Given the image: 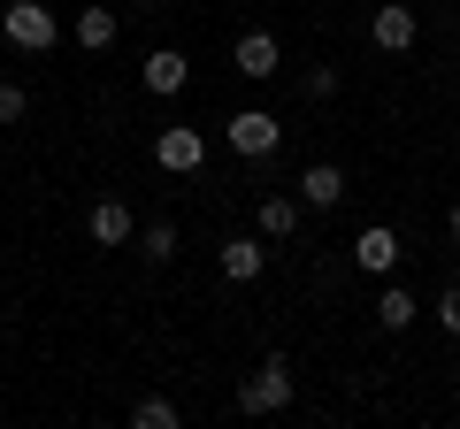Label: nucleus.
Masks as SVG:
<instances>
[{
    "mask_svg": "<svg viewBox=\"0 0 460 429\" xmlns=\"http://www.w3.org/2000/svg\"><path fill=\"white\" fill-rule=\"evenodd\" d=\"M0 39L23 54H54L62 47V23H54V8H39V0H8L0 8Z\"/></svg>",
    "mask_w": 460,
    "mask_h": 429,
    "instance_id": "obj_1",
    "label": "nucleus"
},
{
    "mask_svg": "<svg viewBox=\"0 0 460 429\" xmlns=\"http://www.w3.org/2000/svg\"><path fill=\"white\" fill-rule=\"evenodd\" d=\"M77 47L84 54H108L115 47V8H77Z\"/></svg>",
    "mask_w": 460,
    "mask_h": 429,
    "instance_id": "obj_12",
    "label": "nucleus"
},
{
    "mask_svg": "<svg viewBox=\"0 0 460 429\" xmlns=\"http://www.w3.org/2000/svg\"><path fill=\"white\" fill-rule=\"evenodd\" d=\"M292 192H299V207H338V199H345V169L338 162H314V169H299V184H292Z\"/></svg>",
    "mask_w": 460,
    "mask_h": 429,
    "instance_id": "obj_9",
    "label": "nucleus"
},
{
    "mask_svg": "<svg viewBox=\"0 0 460 429\" xmlns=\"http://www.w3.org/2000/svg\"><path fill=\"white\" fill-rule=\"evenodd\" d=\"M138 8H146V0H138Z\"/></svg>",
    "mask_w": 460,
    "mask_h": 429,
    "instance_id": "obj_21",
    "label": "nucleus"
},
{
    "mask_svg": "<svg viewBox=\"0 0 460 429\" xmlns=\"http://www.w3.org/2000/svg\"><path fill=\"white\" fill-rule=\"evenodd\" d=\"M284 407H292V368L284 361H261L238 383V414H284Z\"/></svg>",
    "mask_w": 460,
    "mask_h": 429,
    "instance_id": "obj_3",
    "label": "nucleus"
},
{
    "mask_svg": "<svg viewBox=\"0 0 460 429\" xmlns=\"http://www.w3.org/2000/svg\"><path fill=\"white\" fill-rule=\"evenodd\" d=\"M414 314H422V307H414V292H399V284H384V299H376V322H384V330H407Z\"/></svg>",
    "mask_w": 460,
    "mask_h": 429,
    "instance_id": "obj_14",
    "label": "nucleus"
},
{
    "mask_svg": "<svg viewBox=\"0 0 460 429\" xmlns=\"http://www.w3.org/2000/svg\"><path fill=\"white\" fill-rule=\"evenodd\" d=\"M138 77H146V92H154V100H177L184 84H192V62H184L177 47H154L146 62H138Z\"/></svg>",
    "mask_w": 460,
    "mask_h": 429,
    "instance_id": "obj_8",
    "label": "nucleus"
},
{
    "mask_svg": "<svg viewBox=\"0 0 460 429\" xmlns=\"http://www.w3.org/2000/svg\"><path fill=\"white\" fill-rule=\"evenodd\" d=\"M292 231H299V199L261 192V238H292Z\"/></svg>",
    "mask_w": 460,
    "mask_h": 429,
    "instance_id": "obj_13",
    "label": "nucleus"
},
{
    "mask_svg": "<svg viewBox=\"0 0 460 429\" xmlns=\"http://www.w3.org/2000/svg\"><path fill=\"white\" fill-rule=\"evenodd\" d=\"M131 422H138V429H177L184 414L169 407V398H138V407H131Z\"/></svg>",
    "mask_w": 460,
    "mask_h": 429,
    "instance_id": "obj_16",
    "label": "nucleus"
},
{
    "mask_svg": "<svg viewBox=\"0 0 460 429\" xmlns=\"http://www.w3.org/2000/svg\"><path fill=\"white\" fill-rule=\"evenodd\" d=\"M223 146L238 153V162H269V153L284 146V123L269 116V108H238V116L223 123Z\"/></svg>",
    "mask_w": 460,
    "mask_h": 429,
    "instance_id": "obj_2",
    "label": "nucleus"
},
{
    "mask_svg": "<svg viewBox=\"0 0 460 429\" xmlns=\"http://www.w3.org/2000/svg\"><path fill=\"white\" fill-rule=\"evenodd\" d=\"M31 116V92H23V84H0V123H23Z\"/></svg>",
    "mask_w": 460,
    "mask_h": 429,
    "instance_id": "obj_17",
    "label": "nucleus"
},
{
    "mask_svg": "<svg viewBox=\"0 0 460 429\" xmlns=\"http://www.w3.org/2000/svg\"><path fill=\"white\" fill-rule=\"evenodd\" d=\"M368 39H376L384 54H407L414 39H422V16H414V8H399V0H384L376 16H368Z\"/></svg>",
    "mask_w": 460,
    "mask_h": 429,
    "instance_id": "obj_7",
    "label": "nucleus"
},
{
    "mask_svg": "<svg viewBox=\"0 0 460 429\" xmlns=\"http://www.w3.org/2000/svg\"><path fill=\"white\" fill-rule=\"evenodd\" d=\"M84 231H93V246H131V238H138V214L123 207V199H100Z\"/></svg>",
    "mask_w": 460,
    "mask_h": 429,
    "instance_id": "obj_10",
    "label": "nucleus"
},
{
    "mask_svg": "<svg viewBox=\"0 0 460 429\" xmlns=\"http://www.w3.org/2000/svg\"><path fill=\"white\" fill-rule=\"evenodd\" d=\"M338 92V69H307V100H330Z\"/></svg>",
    "mask_w": 460,
    "mask_h": 429,
    "instance_id": "obj_19",
    "label": "nucleus"
},
{
    "mask_svg": "<svg viewBox=\"0 0 460 429\" xmlns=\"http://www.w3.org/2000/svg\"><path fill=\"white\" fill-rule=\"evenodd\" d=\"M261 261H269L261 238H230V246H223V276L230 284H253V276H261Z\"/></svg>",
    "mask_w": 460,
    "mask_h": 429,
    "instance_id": "obj_11",
    "label": "nucleus"
},
{
    "mask_svg": "<svg viewBox=\"0 0 460 429\" xmlns=\"http://www.w3.org/2000/svg\"><path fill=\"white\" fill-rule=\"evenodd\" d=\"M154 162H162L169 177H199V169H208V131H192V123H169V131L154 138Z\"/></svg>",
    "mask_w": 460,
    "mask_h": 429,
    "instance_id": "obj_4",
    "label": "nucleus"
},
{
    "mask_svg": "<svg viewBox=\"0 0 460 429\" xmlns=\"http://www.w3.org/2000/svg\"><path fill=\"white\" fill-rule=\"evenodd\" d=\"M445 238H453V246H460V207H445Z\"/></svg>",
    "mask_w": 460,
    "mask_h": 429,
    "instance_id": "obj_20",
    "label": "nucleus"
},
{
    "mask_svg": "<svg viewBox=\"0 0 460 429\" xmlns=\"http://www.w3.org/2000/svg\"><path fill=\"white\" fill-rule=\"evenodd\" d=\"M438 322H445V337H460V284L438 292Z\"/></svg>",
    "mask_w": 460,
    "mask_h": 429,
    "instance_id": "obj_18",
    "label": "nucleus"
},
{
    "mask_svg": "<svg viewBox=\"0 0 460 429\" xmlns=\"http://www.w3.org/2000/svg\"><path fill=\"white\" fill-rule=\"evenodd\" d=\"M230 69H238V77H253V84H269V77L284 69L277 31H238V47H230Z\"/></svg>",
    "mask_w": 460,
    "mask_h": 429,
    "instance_id": "obj_5",
    "label": "nucleus"
},
{
    "mask_svg": "<svg viewBox=\"0 0 460 429\" xmlns=\"http://www.w3.org/2000/svg\"><path fill=\"white\" fill-rule=\"evenodd\" d=\"M399 261H407V253H399V231H392V223H368V231L353 238V268H368V276H392Z\"/></svg>",
    "mask_w": 460,
    "mask_h": 429,
    "instance_id": "obj_6",
    "label": "nucleus"
},
{
    "mask_svg": "<svg viewBox=\"0 0 460 429\" xmlns=\"http://www.w3.org/2000/svg\"><path fill=\"white\" fill-rule=\"evenodd\" d=\"M138 253H146L154 268H162V261H177V223H146V231H138Z\"/></svg>",
    "mask_w": 460,
    "mask_h": 429,
    "instance_id": "obj_15",
    "label": "nucleus"
}]
</instances>
